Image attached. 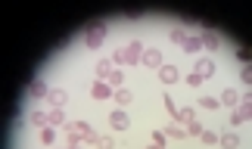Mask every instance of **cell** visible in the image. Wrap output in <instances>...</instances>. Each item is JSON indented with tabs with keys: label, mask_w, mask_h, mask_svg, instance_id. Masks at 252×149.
I'll return each instance as SVG.
<instances>
[{
	"label": "cell",
	"mask_w": 252,
	"mask_h": 149,
	"mask_svg": "<svg viewBox=\"0 0 252 149\" xmlns=\"http://www.w3.org/2000/svg\"><path fill=\"white\" fill-rule=\"evenodd\" d=\"M140 56H144V44H140V40H131L128 47H122L119 53H115V62L119 65H134V62H140Z\"/></svg>",
	"instance_id": "cell-1"
},
{
	"label": "cell",
	"mask_w": 252,
	"mask_h": 149,
	"mask_svg": "<svg viewBox=\"0 0 252 149\" xmlns=\"http://www.w3.org/2000/svg\"><path fill=\"white\" fill-rule=\"evenodd\" d=\"M106 35H109L106 22H94V25L87 28V35H84V44H87V47H100V44H103V37H106Z\"/></svg>",
	"instance_id": "cell-2"
},
{
	"label": "cell",
	"mask_w": 252,
	"mask_h": 149,
	"mask_svg": "<svg viewBox=\"0 0 252 149\" xmlns=\"http://www.w3.org/2000/svg\"><path fill=\"white\" fill-rule=\"evenodd\" d=\"M65 130H69V143L75 146L78 140H90L94 134H90V128H87V121H72V124H65Z\"/></svg>",
	"instance_id": "cell-3"
},
{
	"label": "cell",
	"mask_w": 252,
	"mask_h": 149,
	"mask_svg": "<svg viewBox=\"0 0 252 149\" xmlns=\"http://www.w3.org/2000/svg\"><path fill=\"white\" fill-rule=\"evenodd\" d=\"M193 74H199V78H212V74H215V62L212 59H199L196 62V69H193Z\"/></svg>",
	"instance_id": "cell-4"
},
{
	"label": "cell",
	"mask_w": 252,
	"mask_h": 149,
	"mask_svg": "<svg viewBox=\"0 0 252 149\" xmlns=\"http://www.w3.org/2000/svg\"><path fill=\"white\" fill-rule=\"evenodd\" d=\"M47 93H50V90H47V84H44V78H35V81L28 84V96H31V99H41V96H47Z\"/></svg>",
	"instance_id": "cell-5"
},
{
	"label": "cell",
	"mask_w": 252,
	"mask_h": 149,
	"mask_svg": "<svg viewBox=\"0 0 252 149\" xmlns=\"http://www.w3.org/2000/svg\"><path fill=\"white\" fill-rule=\"evenodd\" d=\"M144 65H149V69H162V53L159 50H144Z\"/></svg>",
	"instance_id": "cell-6"
},
{
	"label": "cell",
	"mask_w": 252,
	"mask_h": 149,
	"mask_svg": "<svg viewBox=\"0 0 252 149\" xmlns=\"http://www.w3.org/2000/svg\"><path fill=\"white\" fill-rule=\"evenodd\" d=\"M109 124H112V128H115V130H125V128H128V124H131V121H128V112H122V109H115L112 115H109Z\"/></svg>",
	"instance_id": "cell-7"
},
{
	"label": "cell",
	"mask_w": 252,
	"mask_h": 149,
	"mask_svg": "<svg viewBox=\"0 0 252 149\" xmlns=\"http://www.w3.org/2000/svg\"><path fill=\"white\" fill-rule=\"evenodd\" d=\"M47 99H50V106H53V109H63V106L69 103V93H65V90H50Z\"/></svg>",
	"instance_id": "cell-8"
},
{
	"label": "cell",
	"mask_w": 252,
	"mask_h": 149,
	"mask_svg": "<svg viewBox=\"0 0 252 149\" xmlns=\"http://www.w3.org/2000/svg\"><path fill=\"white\" fill-rule=\"evenodd\" d=\"M199 40H203L209 50H218V47H221V35H218V31H203Z\"/></svg>",
	"instance_id": "cell-9"
},
{
	"label": "cell",
	"mask_w": 252,
	"mask_h": 149,
	"mask_svg": "<svg viewBox=\"0 0 252 149\" xmlns=\"http://www.w3.org/2000/svg\"><path fill=\"white\" fill-rule=\"evenodd\" d=\"M159 81H162V84H174V81H178V69H174V65H162V69H159Z\"/></svg>",
	"instance_id": "cell-10"
},
{
	"label": "cell",
	"mask_w": 252,
	"mask_h": 149,
	"mask_svg": "<svg viewBox=\"0 0 252 149\" xmlns=\"http://www.w3.org/2000/svg\"><path fill=\"white\" fill-rule=\"evenodd\" d=\"M90 93H94V99H109L112 96V87H109L106 81H97V84L90 87Z\"/></svg>",
	"instance_id": "cell-11"
},
{
	"label": "cell",
	"mask_w": 252,
	"mask_h": 149,
	"mask_svg": "<svg viewBox=\"0 0 252 149\" xmlns=\"http://www.w3.org/2000/svg\"><path fill=\"white\" fill-rule=\"evenodd\" d=\"M218 143H221L224 149H237V146H240V137L233 134V130H228V134H221V137H218Z\"/></svg>",
	"instance_id": "cell-12"
},
{
	"label": "cell",
	"mask_w": 252,
	"mask_h": 149,
	"mask_svg": "<svg viewBox=\"0 0 252 149\" xmlns=\"http://www.w3.org/2000/svg\"><path fill=\"white\" fill-rule=\"evenodd\" d=\"M218 103H224V106H237V103H240V96H237V90H231V87H228V90H224V93H221V96H218Z\"/></svg>",
	"instance_id": "cell-13"
},
{
	"label": "cell",
	"mask_w": 252,
	"mask_h": 149,
	"mask_svg": "<svg viewBox=\"0 0 252 149\" xmlns=\"http://www.w3.org/2000/svg\"><path fill=\"white\" fill-rule=\"evenodd\" d=\"M162 134H165V137H174V140H184V137H187V130H184V128H178V124H168V128L162 130Z\"/></svg>",
	"instance_id": "cell-14"
},
{
	"label": "cell",
	"mask_w": 252,
	"mask_h": 149,
	"mask_svg": "<svg viewBox=\"0 0 252 149\" xmlns=\"http://www.w3.org/2000/svg\"><path fill=\"white\" fill-rule=\"evenodd\" d=\"M131 99H134V93H131V90H125V87H119V90H115V103H119V106H128Z\"/></svg>",
	"instance_id": "cell-15"
},
{
	"label": "cell",
	"mask_w": 252,
	"mask_h": 149,
	"mask_svg": "<svg viewBox=\"0 0 252 149\" xmlns=\"http://www.w3.org/2000/svg\"><path fill=\"white\" fill-rule=\"evenodd\" d=\"M97 74H100V81L109 78V74H112V62H109V59H100V62H97Z\"/></svg>",
	"instance_id": "cell-16"
},
{
	"label": "cell",
	"mask_w": 252,
	"mask_h": 149,
	"mask_svg": "<svg viewBox=\"0 0 252 149\" xmlns=\"http://www.w3.org/2000/svg\"><path fill=\"white\" fill-rule=\"evenodd\" d=\"M90 143H94L97 149H112V137H97L94 134V137H90Z\"/></svg>",
	"instance_id": "cell-17"
},
{
	"label": "cell",
	"mask_w": 252,
	"mask_h": 149,
	"mask_svg": "<svg viewBox=\"0 0 252 149\" xmlns=\"http://www.w3.org/2000/svg\"><path fill=\"white\" fill-rule=\"evenodd\" d=\"M187 28H171V40H174V44H187Z\"/></svg>",
	"instance_id": "cell-18"
},
{
	"label": "cell",
	"mask_w": 252,
	"mask_h": 149,
	"mask_svg": "<svg viewBox=\"0 0 252 149\" xmlns=\"http://www.w3.org/2000/svg\"><path fill=\"white\" fill-rule=\"evenodd\" d=\"M47 124H65V115H63V109H53L47 115Z\"/></svg>",
	"instance_id": "cell-19"
},
{
	"label": "cell",
	"mask_w": 252,
	"mask_h": 149,
	"mask_svg": "<svg viewBox=\"0 0 252 149\" xmlns=\"http://www.w3.org/2000/svg\"><path fill=\"white\" fill-rule=\"evenodd\" d=\"M178 121H184V124L196 121V112H193V109H178Z\"/></svg>",
	"instance_id": "cell-20"
},
{
	"label": "cell",
	"mask_w": 252,
	"mask_h": 149,
	"mask_svg": "<svg viewBox=\"0 0 252 149\" xmlns=\"http://www.w3.org/2000/svg\"><path fill=\"white\" fill-rule=\"evenodd\" d=\"M184 47H187V53H196V50H203V40H199V37H187Z\"/></svg>",
	"instance_id": "cell-21"
},
{
	"label": "cell",
	"mask_w": 252,
	"mask_h": 149,
	"mask_svg": "<svg viewBox=\"0 0 252 149\" xmlns=\"http://www.w3.org/2000/svg\"><path fill=\"white\" fill-rule=\"evenodd\" d=\"M28 121H31V124H47V112H31Z\"/></svg>",
	"instance_id": "cell-22"
},
{
	"label": "cell",
	"mask_w": 252,
	"mask_h": 149,
	"mask_svg": "<svg viewBox=\"0 0 252 149\" xmlns=\"http://www.w3.org/2000/svg\"><path fill=\"white\" fill-rule=\"evenodd\" d=\"M53 137H56V134H53V128H44V130H41V143H47V146H50V143H53Z\"/></svg>",
	"instance_id": "cell-23"
},
{
	"label": "cell",
	"mask_w": 252,
	"mask_h": 149,
	"mask_svg": "<svg viewBox=\"0 0 252 149\" xmlns=\"http://www.w3.org/2000/svg\"><path fill=\"white\" fill-rule=\"evenodd\" d=\"M184 130H187V134H193V137H199V134H203V124L190 121V124H187V128H184Z\"/></svg>",
	"instance_id": "cell-24"
},
{
	"label": "cell",
	"mask_w": 252,
	"mask_h": 149,
	"mask_svg": "<svg viewBox=\"0 0 252 149\" xmlns=\"http://www.w3.org/2000/svg\"><path fill=\"white\" fill-rule=\"evenodd\" d=\"M122 78H125L122 72H112L109 74V87H122Z\"/></svg>",
	"instance_id": "cell-25"
},
{
	"label": "cell",
	"mask_w": 252,
	"mask_h": 149,
	"mask_svg": "<svg viewBox=\"0 0 252 149\" xmlns=\"http://www.w3.org/2000/svg\"><path fill=\"white\" fill-rule=\"evenodd\" d=\"M203 106H206V109H218L221 103H218V96H203Z\"/></svg>",
	"instance_id": "cell-26"
},
{
	"label": "cell",
	"mask_w": 252,
	"mask_h": 149,
	"mask_svg": "<svg viewBox=\"0 0 252 149\" xmlns=\"http://www.w3.org/2000/svg\"><path fill=\"white\" fill-rule=\"evenodd\" d=\"M162 99H165V109H168V112H171V115H174V118H178V106H174V99H171V96H162Z\"/></svg>",
	"instance_id": "cell-27"
},
{
	"label": "cell",
	"mask_w": 252,
	"mask_h": 149,
	"mask_svg": "<svg viewBox=\"0 0 252 149\" xmlns=\"http://www.w3.org/2000/svg\"><path fill=\"white\" fill-rule=\"evenodd\" d=\"M199 137H203L206 143H218V134H215V130H203V134H199Z\"/></svg>",
	"instance_id": "cell-28"
},
{
	"label": "cell",
	"mask_w": 252,
	"mask_h": 149,
	"mask_svg": "<svg viewBox=\"0 0 252 149\" xmlns=\"http://www.w3.org/2000/svg\"><path fill=\"white\" fill-rule=\"evenodd\" d=\"M240 81H243V84H249V81H252V69H249V65L240 72Z\"/></svg>",
	"instance_id": "cell-29"
},
{
	"label": "cell",
	"mask_w": 252,
	"mask_h": 149,
	"mask_svg": "<svg viewBox=\"0 0 252 149\" xmlns=\"http://www.w3.org/2000/svg\"><path fill=\"white\" fill-rule=\"evenodd\" d=\"M187 84L190 87H199V84H203V78H199V74H187Z\"/></svg>",
	"instance_id": "cell-30"
},
{
	"label": "cell",
	"mask_w": 252,
	"mask_h": 149,
	"mask_svg": "<svg viewBox=\"0 0 252 149\" xmlns=\"http://www.w3.org/2000/svg\"><path fill=\"white\" fill-rule=\"evenodd\" d=\"M153 143H156V146L165 143V134H162V130H156V134H153Z\"/></svg>",
	"instance_id": "cell-31"
},
{
	"label": "cell",
	"mask_w": 252,
	"mask_h": 149,
	"mask_svg": "<svg viewBox=\"0 0 252 149\" xmlns=\"http://www.w3.org/2000/svg\"><path fill=\"white\" fill-rule=\"evenodd\" d=\"M149 149H162V146H156V143H153V146H149Z\"/></svg>",
	"instance_id": "cell-32"
},
{
	"label": "cell",
	"mask_w": 252,
	"mask_h": 149,
	"mask_svg": "<svg viewBox=\"0 0 252 149\" xmlns=\"http://www.w3.org/2000/svg\"><path fill=\"white\" fill-rule=\"evenodd\" d=\"M72 149H75V146H72Z\"/></svg>",
	"instance_id": "cell-33"
}]
</instances>
